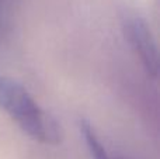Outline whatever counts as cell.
Instances as JSON below:
<instances>
[{"label": "cell", "instance_id": "3", "mask_svg": "<svg viewBox=\"0 0 160 159\" xmlns=\"http://www.w3.org/2000/svg\"><path fill=\"white\" fill-rule=\"evenodd\" d=\"M79 131H80V134H82L86 146H87L88 152H90L93 159H118V158H114L112 155H110V152L105 149L101 140H100L98 135H97L96 128L91 126V123L88 120L80 118Z\"/></svg>", "mask_w": 160, "mask_h": 159}, {"label": "cell", "instance_id": "4", "mask_svg": "<svg viewBox=\"0 0 160 159\" xmlns=\"http://www.w3.org/2000/svg\"><path fill=\"white\" fill-rule=\"evenodd\" d=\"M7 2L8 0H0V35L4 33L7 24Z\"/></svg>", "mask_w": 160, "mask_h": 159}, {"label": "cell", "instance_id": "1", "mask_svg": "<svg viewBox=\"0 0 160 159\" xmlns=\"http://www.w3.org/2000/svg\"><path fill=\"white\" fill-rule=\"evenodd\" d=\"M0 110L4 111L30 138L42 144H58L61 130L22 85L0 75Z\"/></svg>", "mask_w": 160, "mask_h": 159}, {"label": "cell", "instance_id": "2", "mask_svg": "<svg viewBox=\"0 0 160 159\" xmlns=\"http://www.w3.org/2000/svg\"><path fill=\"white\" fill-rule=\"evenodd\" d=\"M121 27L125 38L139 58L148 75L156 78L159 69L158 45L145 17L136 11L125 10L121 17Z\"/></svg>", "mask_w": 160, "mask_h": 159}]
</instances>
